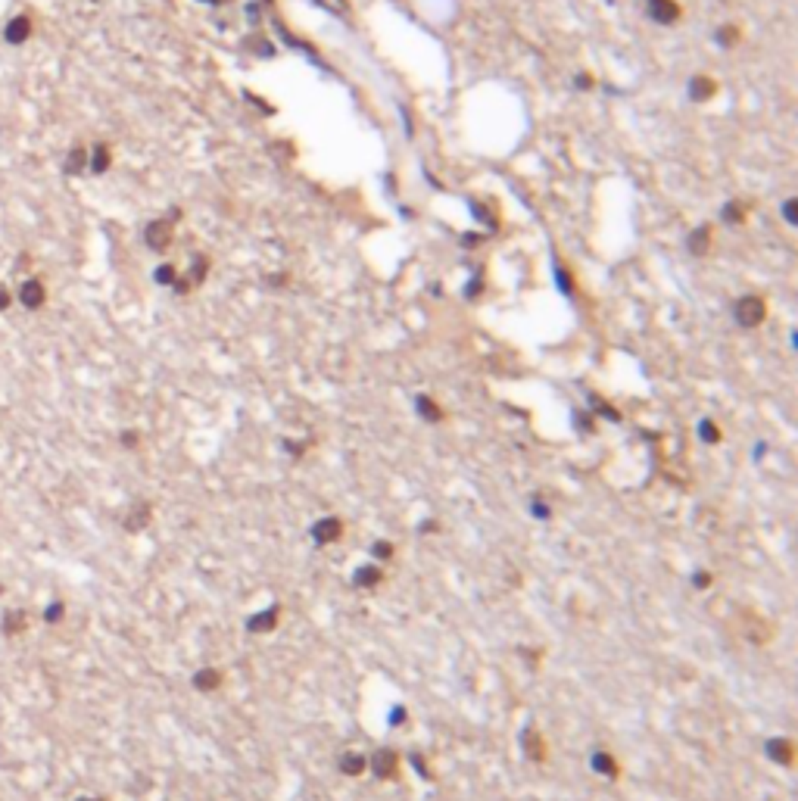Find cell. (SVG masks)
<instances>
[{"label":"cell","instance_id":"cell-12","mask_svg":"<svg viewBox=\"0 0 798 801\" xmlns=\"http://www.w3.org/2000/svg\"><path fill=\"white\" fill-rule=\"evenodd\" d=\"M315 530H318V539H334L337 537V524H334V521L331 524H318Z\"/></svg>","mask_w":798,"mask_h":801},{"label":"cell","instance_id":"cell-7","mask_svg":"<svg viewBox=\"0 0 798 801\" xmlns=\"http://www.w3.org/2000/svg\"><path fill=\"white\" fill-rule=\"evenodd\" d=\"M84 168H88V147L75 144L66 153V159H62V172H66V175H82Z\"/></svg>","mask_w":798,"mask_h":801},{"label":"cell","instance_id":"cell-11","mask_svg":"<svg viewBox=\"0 0 798 801\" xmlns=\"http://www.w3.org/2000/svg\"><path fill=\"white\" fill-rule=\"evenodd\" d=\"M156 281H159V284H175L178 281L175 269H172V265H159V271H156Z\"/></svg>","mask_w":798,"mask_h":801},{"label":"cell","instance_id":"cell-15","mask_svg":"<svg viewBox=\"0 0 798 801\" xmlns=\"http://www.w3.org/2000/svg\"><path fill=\"white\" fill-rule=\"evenodd\" d=\"M786 222H795V206L792 203H786Z\"/></svg>","mask_w":798,"mask_h":801},{"label":"cell","instance_id":"cell-8","mask_svg":"<svg viewBox=\"0 0 798 801\" xmlns=\"http://www.w3.org/2000/svg\"><path fill=\"white\" fill-rule=\"evenodd\" d=\"M692 97L696 100H705V97H711V91H714V81H708V78H692Z\"/></svg>","mask_w":798,"mask_h":801},{"label":"cell","instance_id":"cell-9","mask_svg":"<svg viewBox=\"0 0 798 801\" xmlns=\"http://www.w3.org/2000/svg\"><path fill=\"white\" fill-rule=\"evenodd\" d=\"M3 627H7V633H22V630H25V614L10 611L7 620H3Z\"/></svg>","mask_w":798,"mask_h":801},{"label":"cell","instance_id":"cell-2","mask_svg":"<svg viewBox=\"0 0 798 801\" xmlns=\"http://www.w3.org/2000/svg\"><path fill=\"white\" fill-rule=\"evenodd\" d=\"M34 32V19L28 13H19L13 16V19L3 25V38H7V44H13V47H19V44H25L28 38H32Z\"/></svg>","mask_w":798,"mask_h":801},{"label":"cell","instance_id":"cell-10","mask_svg":"<svg viewBox=\"0 0 798 801\" xmlns=\"http://www.w3.org/2000/svg\"><path fill=\"white\" fill-rule=\"evenodd\" d=\"M393 764H396V758H393L390 752H384V754L378 758V761H374V767H378L380 774H393Z\"/></svg>","mask_w":798,"mask_h":801},{"label":"cell","instance_id":"cell-5","mask_svg":"<svg viewBox=\"0 0 798 801\" xmlns=\"http://www.w3.org/2000/svg\"><path fill=\"white\" fill-rule=\"evenodd\" d=\"M649 16L655 22H661V25H670L680 16V7H676L674 0H649Z\"/></svg>","mask_w":798,"mask_h":801},{"label":"cell","instance_id":"cell-1","mask_svg":"<svg viewBox=\"0 0 798 801\" xmlns=\"http://www.w3.org/2000/svg\"><path fill=\"white\" fill-rule=\"evenodd\" d=\"M16 300H19L28 312H34L47 303V287H44L41 278H25V281L19 284V290H16Z\"/></svg>","mask_w":798,"mask_h":801},{"label":"cell","instance_id":"cell-14","mask_svg":"<svg viewBox=\"0 0 798 801\" xmlns=\"http://www.w3.org/2000/svg\"><path fill=\"white\" fill-rule=\"evenodd\" d=\"M60 614H62V605H60V602H56V605H50V611H47V620H56V618H60Z\"/></svg>","mask_w":798,"mask_h":801},{"label":"cell","instance_id":"cell-13","mask_svg":"<svg viewBox=\"0 0 798 801\" xmlns=\"http://www.w3.org/2000/svg\"><path fill=\"white\" fill-rule=\"evenodd\" d=\"M10 306H13V293L7 287H0V312H7Z\"/></svg>","mask_w":798,"mask_h":801},{"label":"cell","instance_id":"cell-3","mask_svg":"<svg viewBox=\"0 0 798 801\" xmlns=\"http://www.w3.org/2000/svg\"><path fill=\"white\" fill-rule=\"evenodd\" d=\"M736 318H739V324H745V328H751V324H761V318H764V300L742 297L736 303Z\"/></svg>","mask_w":798,"mask_h":801},{"label":"cell","instance_id":"cell-6","mask_svg":"<svg viewBox=\"0 0 798 801\" xmlns=\"http://www.w3.org/2000/svg\"><path fill=\"white\" fill-rule=\"evenodd\" d=\"M169 240H172V225L169 222L156 218V222L147 225V243L153 249H166V247H169Z\"/></svg>","mask_w":798,"mask_h":801},{"label":"cell","instance_id":"cell-4","mask_svg":"<svg viewBox=\"0 0 798 801\" xmlns=\"http://www.w3.org/2000/svg\"><path fill=\"white\" fill-rule=\"evenodd\" d=\"M109 166H113V150H109V144H94V147L88 150V168L94 175H103Z\"/></svg>","mask_w":798,"mask_h":801}]
</instances>
